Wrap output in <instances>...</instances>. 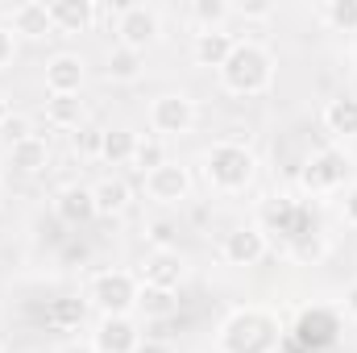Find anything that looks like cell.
Listing matches in <instances>:
<instances>
[{
	"label": "cell",
	"instance_id": "40",
	"mask_svg": "<svg viewBox=\"0 0 357 353\" xmlns=\"http://www.w3.org/2000/svg\"><path fill=\"white\" fill-rule=\"evenodd\" d=\"M8 112H13V108H8V100H4V91H0V125L8 121Z\"/></svg>",
	"mask_w": 357,
	"mask_h": 353
},
{
	"label": "cell",
	"instance_id": "9",
	"mask_svg": "<svg viewBox=\"0 0 357 353\" xmlns=\"http://www.w3.org/2000/svg\"><path fill=\"white\" fill-rule=\"evenodd\" d=\"M146 195L154 204H162V208H175V204H183L191 195V171L183 163H175V158H167L158 171L146 175Z\"/></svg>",
	"mask_w": 357,
	"mask_h": 353
},
{
	"label": "cell",
	"instance_id": "32",
	"mask_svg": "<svg viewBox=\"0 0 357 353\" xmlns=\"http://www.w3.org/2000/svg\"><path fill=\"white\" fill-rule=\"evenodd\" d=\"M84 299H54L50 303V324H63V329H71V324H79L84 320Z\"/></svg>",
	"mask_w": 357,
	"mask_h": 353
},
{
	"label": "cell",
	"instance_id": "37",
	"mask_svg": "<svg viewBox=\"0 0 357 353\" xmlns=\"http://www.w3.org/2000/svg\"><path fill=\"white\" fill-rule=\"evenodd\" d=\"M341 308H345V316H349V320H357V283H349V287H345Z\"/></svg>",
	"mask_w": 357,
	"mask_h": 353
},
{
	"label": "cell",
	"instance_id": "34",
	"mask_svg": "<svg viewBox=\"0 0 357 353\" xmlns=\"http://www.w3.org/2000/svg\"><path fill=\"white\" fill-rule=\"evenodd\" d=\"M150 241H154V250H175V225L171 220L150 225Z\"/></svg>",
	"mask_w": 357,
	"mask_h": 353
},
{
	"label": "cell",
	"instance_id": "31",
	"mask_svg": "<svg viewBox=\"0 0 357 353\" xmlns=\"http://www.w3.org/2000/svg\"><path fill=\"white\" fill-rule=\"evenodd\" d=\"M328 254V241L320 237V233H312V237H299V241H291V258L295 262H320Z\"/></svg>",
	"mask_w": 357,
	"mask_h": 353
},
{
	"label": "cell",
	"instance_id": "42",
	"mask_svg": "<svg viewBox=\"0 0 357 353\" xmlns=\"http://www.w3.org/2000/svg\"><path fill=\"white\" fill-rule=\"evenodd\" d=\"M0 195H4V187H0Z\"/></svg>",
	"mask_w": 357,
	"mask_h": 353
},
{
	"label": "cell",
	"instance_id": "11",
	"mask_svg": "<svg viewBox=\"0 0 357 353\" xmlns=\"http://www.w3.org/2000/svg\"><path fill=\"white\" fill-rule=\"evenodd\" d=\"M225 262L229 266H258L270 254V237L258 225H241L233 233H225V246H220Z\"/></svg>",
	"mask_w": 357,
	"mask_h": 353
},
{
	"label": "cell",
	"instance_id": "19",
	"mask_svg": "<svg viewBox=\"0 0 357 353\" xmlns=\"http://www.w3.org/2000/svg\"><path fill=\"white\" fill-rule=\"evenodd\" d=\"M137 133L129 125H112L104 129V142H100V163L108 167H133V154H137Z\"/></svg>",
	"mask_w": 357,
	"mask_h": 353
},
{
	"label": "cell",
	"instance_id": "1",
	"mask_svg": "<svg viewBox=\"0 0 357 353\" xmlns=\"http://www.w3.org/2000/svg\"><path fill=\"white\" fill-rule=\"evenodd\" d=\"M278 345H282V324L270 308H258V303L229 312L216 333L220 353H278Z\"/></svg>",
	"mask_w": 357,
	"mask_h": 353
},
{
	"label": "cell",
	"instance_id": "3",
	"mask_svg": "<svg viewBox=\"0 0 357 353\" xmlns=\"http://www.w3.org/2000/svg\"><path fill=\"white\" fill-rule=\"evenodd\" d=\"M216 75H220V88L233 96H262L274 84V54L262 42H237L229 63Z\"/></svg>",
	"mask_w": 357,
	"mask_h": 353
},
{
	"label": "cell",
	"instance_id": "24",
	"mask_svg": "<svg viewBox=\"0 0 357 353\" xmlns=\"http://www.w3.org/2000/svg\"><path fill=\"white\" fill-rule=\"evenodd\" d=\"M324 129L333 137H357V100L354 96H337L324 104Z\"/></svg>",
	"mask_w": 357,
	"mask_h": 353
},
{
	"label": "cell",
	"instance_id": "41",
	"mask_svg": "<svg viewBox=\"0 0 357 353\" xmlns=\"http://www.w3.org/2000/svg\"><path fill=\"white\" fill-rule=\"evenodd\" d=\"M38 353H59V350H38Z\"/></svg>",
	"mask_w": 357,
	"mask_h": 353
},
{
	"label": "cell",
	"instance_id": "25",
	"mask_svg": "<svg viewBox=\"0 0 357 353\" xmlns=\"http://www.w3.org/2000/svg\"><path fill=\"white\" fill-rule=\"evenodd\" d=\"M320 21L333 33H357V0H324L320 4Z\"/></svg>",
	"mask_w": 357,
	"mask_h": 353
},
{
	"label": "cell",
	"instance_id": "17",
	"mask_svg": "<svg viewBox=\"0 0 357 353\" xmlns=\"http://www.w3.org/2000/svg\"><path fill=\"white\" fill-rule=\"evenodd\" d=\"M233 46H237V38L229 33V29H199L195 33V46H191V59L199 63V67H225L229 63V54H233Z\"/></svg>",
	"mask_w": 357,
	"mask_h": 353
},
{
	"label": "cell",
	"instance_id": "10",
	"mask_svg": "<svg viewBox=\"0 0 357 353\" xmlns=\"http://www.w3.org/2000/svg\"><path fill=\"white\" fill-rule=\"evenodd\" d=\"M42 80H46V91H50V96H79V91H84V80H88V67H84L79 54L59 50V54L46 59Z\"/></svg>",
	"mask_w": 357,
	"mask_h": 353
},
{
	"label": "cell",
	"instance_id": "7",
	"mask_svg": "<svg viewBox=\"0 0 357 353\" xmlns=\"http://www.w3.org/2000/svg\"><path fill=\"white\" fill-rule=\"evenodd\" d=\"M258 229L262 233H282L287 241H299V237H312L316 233V220H312V208L307 204L278 195V200H270L266 208H262Z\"/></svg>",
	"mask_w": 357,
	"mask_h": 353
},
{
	"label": "cell",
	"instance_id": "4",
	"mask_svg": "<svg viewBox=\"0 0 357 353\" xmlns=\"http://www.w3.org/2000/svg\"><path fill=\"white\" fill-rule=\"evenodd\" d=\"M137 295H142V278L129 270H100L88 283V303L100 316H129L137 312Z\"/></svg>",
	"mask_w": 357,
	"mask_h": 353
},
{
	"label": "cell",
	"instance_id": "26",
	"mask_svg": "<svg viewBox=\"0 0 357 353\" xmlns=\"http://www.w3.org/2000/svg\"><path fill=\"white\" fill-rule=\"evenodd\" d=\"M187 13L199 29H225V21L233 17V4L229 0H191Z\"/></svg>",
	"mask_w": 357,
	"mask_h": 353
},
{
	"label": "cell",
	"instance_id": "13",
	"mask_svg": "<svg viewBox=\"0 0 357 353\" xmlns=\"http://www.w3.org/2000/svg\"><path fill=\"white\" fill-rule=\"evenodd\" d=\"M187 274V262L178 250H150L142 258V287H162V291H175Z\"/></svg>",
	"mask_w": 357,
	"mask_h": 353
},
{
	"label": "cell",
	"instance_id": "29",
	"mask_svg": "<svg viewBox=\"0 0 357 353\" xmlns=\"http://www.w3.org/2000/svg\"><path fill=\"white\" fill-rule=\"evenodd\" d=\"M29 137H33V121H29L25 112H8V121L0 125V146L13 150V146H21V142H29Z\"/></svg>",
	"mask_w": 357,
	"mask_h": 353
},
{
	"label": "cell",
	"instance_id": "6",
	"mask_svg": "<svg viewBox=\"0 0 357 353\" xmlns=\"http://www.w3.org/2000/svg\"><path fill=\"white\" fill-rule=\"evenodd\" d=\"M158 38H162L158 8H150V4H125L116 13V46H129V50H142L146 54Z\"/></svg>",
	"mask_w": 357,
	"mask_h": 353
},
{
	"label": "cell",
	"instance_id": "15",
	"mask_svg": "<svg viewBox=\"0 0 357 353\" xmlns=\"http://www.w3.org/2000/svg\"><path fill=\"white\" fill-rule=\"evenodd\" d=\"M337 316L328 312V308H312V312H303L299 316V324H295V341L299 345H307V350H324V345H333L337 341Z\"/></svg>",
	"mask_w": 357,
	"mask_h": 353
},
{
	"label": "cell",
	"instance_id": "22",
	"mask_svg": "<svg viewBox=\"0 0 357 353\" xmlns=\"http://www.w3.org/2000/svg\"><path fill=\"white\" fill-rule=\"evenodd\" d=\"M91 195H96V216H121V212L129 208V200H133L129 183H125L121 175L100 179V183L91 187Z\"/></svg>",
	"mask_w": 357,
	"mask_h": 353
},
{
	"label": "cell",
	"instance_id": "39",
	"mask_svg": "<svg viewBox=\"0 0 357 353\" xmlns=\"http://www.w3.org/2000/svg\"><path fill=\"white\" fill-rule=\"evenodd\" d=\"M133 353H175V350H171V345H162V341H142Z\"/></svg>",
	"mask_w": 357,
	"mask_h": 353
},
{
	"label": "cell",
	"instance_id": "16",
	"mask_svg": "<svg viewBox=\"0 0 357 353\" xmlns=\"http://www.w3.org/2000/svg\"><path fill=\"white\" fill-rule=\"evenodd\" d=\"M13 38L21 33V38H29V42H42V38H50L54 33V21H50V4H38V0H25V4H17L13 8Z\"/></svg>",
	"mask_w": 357,
	"mask_h": 353
},
{
	"label": "cell",
	"instance_id": "28",
	"mask_svg": "<svg viewBox=\"0 0 357 353\" xmlns=\"http://www.w3.org/2000/svg\"><path fill=\"white\" fill-rule=\"evenodd\" d=\"M162 163H167L162 137H142V142H137V154H133V167H137L142 175H150V171H158Z\"/></svg>",
	"mask_w": 357,
	"mask_h": 353
},
{
	"label": "cell",
	"instance_id": "8",
	"mask_svg": "<svg viewBox=\"0 0 357 353\" xmlns=\"http://www.w3.org/2000/svg\"><path fill=\"white\" fill-rule=\"evenodd\" d=\"M195 125V100L187 91H162L150 104V129L158 137H183Z\"/></svg>",
	"mask_w": 357,
	"mask_h": 353
},
{
	"label": "cell",
	"instance_id": "23",
	"mask_svg": "<svg viewBox=\"0 0 357 353\" xmlns=\"http://www.w3.org/2000/svg\"><path fill=\"white\" fill-rule=\"evenodd\" d=\"M84 117H88L84 96H50V100H46V121H50L54 129H63V133H75V129L84 125Z\"/></svg>",
	"mask_w": 357,
	"mask_h": 353
},
{
	"label": "cell",
	"instance_id": "30",
	"mask_svg": "<svg viewBox=\"0 0 357 353\" xmlns=\"http://www.w3.org/2000/svg\"><path fill=\"white\" fill-rule=\"evenodd\" d=\"M100 142H104V129H100V125H88V121L71 133L75 154H88V158H100Z\"/></svg>",
	"mask_w": 357,
	"mask_h": 353
},
{
	"label": "cell",
	"instance_id": "27",
	"mask_svg": "<svg viewBox=\"0 0 357 353\" xmlns=\"http://www.w3.org/2000/svg\"><path fill=\"white\" fill-rule=\"evenodd\" d=\"M175 303V291H162V287H142V295H137V312H146V316H171Z\"/></svg>",
	"mask_w": 357,
	"mask_h": 353
},
{
	"label": "cell",
	"instance_id": "35",
	"mask_svg": "<svg viewBox=\"0 0 357 353\" xmlns=\"http://www.w3.org/2000/svg\"><path fill=\"white\" fill-rule=\"evenodd\" d=\"M341 216H345L349 229H357V183H349L345 195H341Z\"/></svg>",
	"mask_w": 357,
	"mask_h": 353
},
{
	"label": "cell",
	"instance_id": "36",
	"mask_svg": "<svg viewBox=\"0 0 357 353\" xmlns=\"http://www.w3.org/2000/svg\"><path fill=\"white\" fill-rule=\"evenodd\" d=\"M13 54H17V38H13V29H8V25H0V71H8Z\"/></svg>",
	"mask_w": 357,
	"mask_h": 353
},
{
	"label": "cell",
	"instance_id": "5",
	"mask_svg": "<svg viewBox=\"0 0 357 353\" xmlns=\"http://www.w3.org/2000/svg\"><path fill=\"white\" fill-rule=\"evenodd\" d=\"M349 154L345 150H337V146H324V150H316L307 163H303V171H299V183H303V191H312V195H333V191H341L345 183H349Z\"/></svg>",
	"mask_w": 357,
	"mask_h": 353
},
{
	"label": "cell",
	"instance_id": "14",
	"mask_svg": "<svg viewBox=\"0 0 357 353\" xmlns=\"http://www.w3.org/2000/svg\"><path fill=\"white\" fill-rule=\"evenodd\" d=\"M54 216H59L63 225H88L91 216H96V195H91V187H84V183L59 187V191H54Z\"/></svg>",
	"mask_w": 357,
	"mask_h": 353
},
{
	"label": "cell",
	"instance_id": "38",
	"mask_svg": "<svg viewBox=\"0 0 357 353\" xmlns=\"http://www.w3.org/2000/svg\"><path fill=\"white\" fill-rule=\"evenodd\" d=\"M59 353H100V350H96L91 341H67V345H63Z\"/></svg>",
	"mask_w": 357,
	"mask_h": 353
},
{
	"label": "cell",
	"instance_id": "18",
	"mask_svg": "<svg viewBox=\"0 0 357 353\" xmlns=\"http://www.w3.org/2000/svg\"><path fill=\"white\" fill-rule=\"evenodd\" d=\"M96 17H100V8L91 0H54L50 4V21L59 33H84L96 25Z\"/></svg>",
	"mask_w": 357,
	"mask_h": 353
},
{
	"label": "cell",
	"instance_id": "21",
	"mask_svg": "<svg viewBox=\"0 0 357 353\" xmlns=\"http://www.w3.org/2000/svg\"><path fill=\"white\" fill-rule=\"evenodd\" d=\"M8 167H13L17 175H42V171L50 167V142L33 133L29 142H21V146L8 150Z\"/></svg>",
	"mask_w": 357,
	"mask_h": 353
},
{
	"label": "cell",
	"instance_id": "12",
	"mask_svg": "<svg viewBox=\"0 0 357 353\" xmlns=\"http://www.w3.org/2000/svg\"><path fill=\"white\" fill-rule=\"evenodd\" d=\"M91 345L100 353H133L142 345V329L133 316H100L96 333H91Z\"/></svg>",
	"mask_w": 357,
	"mask_h": 353
},
{
	"label": "cell",
	"instance_id": "20",
	"mask_svg": "<svg viewBox=\"0 0 357 353\" xmlns=\"http://www.w3.org/2000/svg\"><path fill=\"white\" fill-rule=\"evenodd\" d=\"M146 71V54L142 50H129V46H112L104 54V75L112 84H137Z\"/></svg>",
	"mask_w": 357,
	"mask_h": 353
},
{
	"label": "cell",
	"instance_id": "33",
	"mask_svg": "<svg viewBox=\"0 0 357 353\" xmlns=\"http://www.w3.org/2000/svg\"><path fill=\"white\" fill-rule=\"evenodd\" d=\"M233 17H245V21H270V17H274V4H270V0H237V4H233Z\"/></svg>",
	"mask_w": 357,
	"mask_h": 353
},
{
	"label": "cell",
	"instance_id": "2",
	"mask_svg": "<svg viewBox=\"0 0 357 353\" xmlns=\"http://www.w3.org/2000/svg\"><path fill=\"white\" fill-rule=\"evenodd\" d=\"M254 179H258V158L245 142L225 137L204 150V183L216 195H241Z\"/></svg>",
	"mask_w": 357,
	"mask_h": 353
}]
</instances>
